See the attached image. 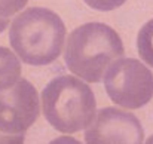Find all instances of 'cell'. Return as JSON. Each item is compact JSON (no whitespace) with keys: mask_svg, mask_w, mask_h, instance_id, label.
Masks as SVG:
<instances>
[{"mask_svg":"<svg viewBox=\"0 0 153 144\" xmlns=\"http://www.w3.org/2000/svg\"><path fill=\"white\" fill-rule=\"evenodd\" d=\"M10 46L16 56L30 65L53 62L65 42L62 19L46 7H28L10 22Z\"/></svg>","mask_w":153,"mask_h":144,"instance_id":"cell-1","label":"cell"},{"mask_svg":"<svg viewBox=\"0 0 153 144\" xmlns=\"http://www.w3.org/2000/svg\"><path fill=\"white\" fill-rule=\"evenodd\" d=\"M123 55L119 34L102 22H88L67 37L64 59L68 70L89 83L100 82L108 65Z\"/></svg>","mask_w":153,"mask_h":144,"instance_id":"cell-2","label":"cell"},{"mask_svg":"<svg viewBox=\"0 0 153 144\" xmlns=\"http://www.w3.org/2000/svg\"><path fill=\"white\" fill-rule=\"evenodd\" d=\"M95 110L92 89L76 76H58L42 91L43 116L53 129L62 134L83 131L92 122Z\"/></svg>","mask_w":153,"mask_h":144,"instance_id":"cell-3","label":"cell"},{"mask_svg":"<svg viewBox=\"0 0 153 144\" xmlns=\"http://www.w3.org/2000/svg\"><path fill=\"white\" fill-rule=\"evenodd\" d=\"M104 86L108 98L125 108H141L153 96V74L138 59L117 58L105 74Z\"/></svg>","mask_w":153,"mask_h":144,"instance_id":"cell-4","label":"cell"},{"mask_svg":"<svg viewBox=\"0 0 153 144\" xmlns=\"http://www.w3.org/2000/svg\"><path fill=\"white\" fill-rule=\"evenodd\" d=\"M40 114V98L36 88L25 79L0 91V134L19 138Z\"/></svg>","mask_w":153,"mask_h":144,"instance_id":"cell-5","label":"cell"},{"mask_svg":"<svg viewBox=\"0 0 153 144\" xmlns=\"http://www.w3.org/2000/svg\"><path fill=\"white\" fill-rule=\"evenodd\" d=\"M86 143H143L144 131L140 120L114 107L101 108L85 128Z\"/></svg>","mask_w":153,"mask_h":144,"instance_id":"cell-6","label":"cell"},{"mask_svg":"<svg viewBox=\"0 0 153 144\" xmlns=\"http://www.w3.org/2000/svg\"><path fill=\"white\" fill-rule=\"evenodd\" d=\"M21 76V61L9 48L0 46V91L13 86Z\"/></svg>","mask_w":153,"mask_h":144,"instance_id":"cell-7","label":"cell"},{"mask_svg":"<svg viewBox=\"0 0 153 144\" xmlns=\"http://www.w3.org/2000/svg\"><path fill=\"white\" fill-rule=\"evenodd\" d=\"M137 50L140 58L153 67V18L147 21L138 31L137 36Z\"/></svg>","mask_w":153,"mask_h":144,"instance_id":"cell-8","label":"cell"},{"mask_svg":"<svg viewBox=\"0 0 153 144\" xmlns=\"http://www.w3.org/2000/svg\"><path fill=\"white\" fill-rule=\"evenodd\" d=\"M28 0H0V18H9L18 13Z\"/></svg>","mask_w":153,"mask_h":144,"instance_id":"cell-9","label":"cell"},{"mask_svg":"<svg viewBox=\"0 0 153 144\" xmlns=\"http://www.w3.org/2000/svg\"><path fill=\"white\" fill-rule=\"evenodd\" d=\"M89 7L101 10V12H110L119 6H122L126 0H83Z\"/></svg>","mask_w":153,"mask_h":144,"instance_id":"cell-10","label":"cell"},{"mask_svg":"<svg viewBox=\"0 0 153 144\" xmlns=\"http://www.w3.org/2000/svg\"><path fill=\"white\" fill-rule=\"evenodd\" d=\"M0 143H22V140H19V138H13V137H7V135L0 134Z\"/></svg>","mask_w":153,"mask_h":144,"instance_id":"cell-11","label":"cell"},{"mask_svg":"<svg viewBox=\"0 0 153 144\" xmlns=\"http://www.w3.org/2000/svg\"><path fill=\"white\" fill-rule=\"evenodd\" d=\"M7 24H10V22H9V18H0V33H1L3 30H6Z\"/></svg>","mask_w":153,"mask_h":144,"instance_id":"cell-12","label":"cell"},{"mask_svg":"<svg viewBox=\"0 0 153 144\" xmlns=\"http://www.w3.org/2000/svg\"><path fill=\"white\" fill-rule=\"evenodd\" d=\"M59 141H68V143H77L74 138H68V137H62V138H58V140H55V143H59Z\"/></svg>","mask_w":153,"mask_h":144,"instance_id":"cell-13","label":"cell"},{"mask_svg":"<svg viewBox=\"0 0 153 144\" xmlns=\"http://www.w3.org/2000/svg\"><path fill=\"white\" fill-rule=\"evenodd\" d=\"M149 141H150V143H153V135L150 137V138H149Z\"/></svg>","mask_w":153,"mask_h":144,"instance_id":"cell-14","label":"cell"}]
</instances>
